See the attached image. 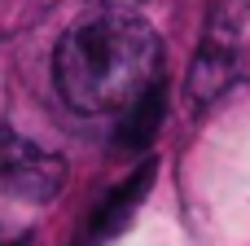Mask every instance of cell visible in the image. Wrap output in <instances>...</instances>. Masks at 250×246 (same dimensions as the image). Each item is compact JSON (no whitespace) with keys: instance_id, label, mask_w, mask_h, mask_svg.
Listing matches in <instances>:
<instances>
[{"instance_id":"obj_6","label":"cell","mask_w":250,"mask_h":246,"mask_svg":"<svg viewBox=\"0 0 250 246\" xmlns=\"http://www.w3.org/2000/svg\"><path fill=\"white\" fill-rule=\"evenodd\" d=\"M4 246H31V238H13V242H4Z\"/></svg>"},{"instance_id":"obj_3","label":"cell","mask_w":250,"mask_h":246,"mask_svg":"<svg viewBox=\"0 0 250 246\" xmlns=\"http://www.w3.org/2000/svg\"><path fill=\"white\" fill-rule=\"evenodd\" d=\"M66 185V158L35 145L31 136L0 132V194L13 202H48Z\"/></svg>"},{"instance_id":"obj_5","label":"cell","mask_w":250,"mask_h":246,"mask_svg":"<svg viewBox=\"0 0 250 246\" xmlns=\"http://www.w3.org/2000/svg\"><path fill=\"white\" fill-rule=\"evenodd\" d=\"M163 114H167V92H163V84H154L141 101H132V106L123 110L119 128H114V150H119V154H136V150H145V145L158 136Z\"/></svg>"},{"instance_id":"obj_1","label":"cell","mask_w":250,"mask_h":246,"mask_svg":"<svg viewBox=\"0 0 250 246\" xmlns=\"http://www.w3.org/2000/svg\"><path fill=\"white\" fill-rule=\"evenodd\" d=\"M163 70L158 31L132 9H92L53 48L57 97L75 114H114L141 101Z\"/></svg>"},{"instance_id":"obj_2","label":"cell","mask_w":250,"mask_h":246,"mask_svg":"<svg viewBox=\"0 0 250 246\" xmlns=\"http://www.w3.org/2000/svg\"><path fill=\"white\" fill-rule=\"evenodd\" d=\"M250 79V0H215L207 35L189 62L185 97L193 110L220 101L233 84Z\"/></svg>"},{"instance_id":"obj_4","label":"cell","mask_w":250,"mask_h":246,"mask_svg":"<svg viewBox=\"0 0 250 246\" xmlns=\"http://www.w3.org/2000/svg\"><path fill=\"white\" fill-rule=\"evenodd\" d=\"M154 176H158V163L154 158H145L119 189H110L101 202H97V211H92V220H88V246L105 242V238H114L132 216H136V207L145 202V194L154 189Z\"/></svg>"}]
</instances>
